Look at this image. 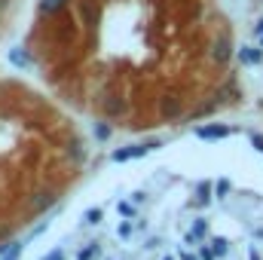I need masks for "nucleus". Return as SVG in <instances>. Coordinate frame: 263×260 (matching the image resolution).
<instances>
[{"instance_id": "1", "label": "nucleus", "mask_w": 263, "mask_h": 260, "mask_svg": "<svg viewBox=\"0 0 263 260\" xmlns=\"http://www.w3.org/2000/svg\"><path fill=\"white\" fill-rule=\"evenodd\" d=\"M147 150H150V144H144V147H126V150H117V153H114V162L135 159V156H141V153H147Z\"/></svg>"}, {"instance_id": "2", "label": "nucleus", "mask_w": 263, "mask_h": 260, "mask_svg": "<svg viewBox=\"0 0 263 260\" xmlns=\"http://www.w3.org/2000/svg\"><path fill=\"white\" fill-rule=\"evenodd\" d=\"M196 135L199 138H223V135H230V129H223V126H211V129H199Z\"/></svg>"}, {"instance_id": "3", "label": "nucleus", "mask_w": 263, "mask_h": 260, "mask_svg": "<svg viewBox=\"0 0 263 260\" xmlns=\"http://www.w3.org/2000/svg\"><path fill=\"white\" fill-rule=\"evenodd\" d=\"M83 220H86V224H98V220H101V208H89Z\"/></svg>"}, {"instance_id": "4", "label": "nucleus", "mask_w": 263, "mask_h": 260, "mask_svg": "<svg viewBox=\"0 0 263 260\" xmlns=\"http://www.w3.org/2000/svg\"><path fill=\"white\" fill-rule=\"evenodd\" d=\"M95 251H98V245H89V248H83V251L77 254V260H92L95 257Z\"/></svg>"}, {"instance_id": "5", "label": "nucleus", "mask_w": 263, "mask_h": 260, "mask_svg": "<svg viewBox=\"0 0 263 260\" xmlns=\"http://www.w3.org/2000/svg\"><path fill=\"white\" fill-rule=\"evenodd\" d=\"M117 233H120V239H132V224H129V220H123Z\"/></svg>"}, {"instance_id": "6", "label": "nucleus", "mask_w": 263, "mask_h": 260, "mask_svg": "<svg viewBox=\"0 0 263 260\" xmlns=\"http://www.w3.org/2000/svg\"><path fill=\"white\" fill-rule=\"evenodd\" d=\"M120 214H123V217H135V205H129V202H120Z\"/></svg>"}, {"instance_id": "7", "label": "nucleus", "mask_w": 263, "mask_h": 260, "mask_svg": "<svg viewBox=\"0 0 263 260\" xmlns=\"http://www.w3.org/2000/svg\"><path fill=\"white\" fill-rule=\"evenodd\" d=\"M199 257H202V260H214V248H208V245H199Z\"/></svg>"}, {"instance_id": "8", "label": "nucleus", "mask_w": 263, "mask_h": 260, "mask_svg": "<svg viewBox=\"0 0 263 260\" xmlns=\"http://www.w3.org/2000/svg\"><path fill=\"white\" fill-rule=\"evenodd\" d=\"M211 245H214V254H223L227 251V239H214Z\"/></svg>"}, {"instance_id": "9", "label": "nucleus", "mask_w": 263, "mask_h": 260, "mask_svg": "<svg viewBox=\"0 0 263 260\" xmlns=\"http://www.w3.org/2000/svg\"><path fill=\"white\" fill-rule=\"evenodd\" d=\"M18 254H22V245H12V248H9V254H6L3 260H18Z\"/></svg>"}, {"instance_id": "10", "label": "nucleus", "mask_w": 263, "mask_h": 260, "mask_svg": "<svg viewBox=\"0 0 263 260\" xmlns=\"http://www.w3.org/2000/svg\"><path fill=\"white\" fill-rule=\"evenodd\" d=\"M43 260H65V251H49Z\"/></svg>"}, {"instance_id": "11", "label": "nucleus", "mask_w": 263, "mask_h": 260, "mask_svg": "<svg viewBox=\"0 0 263 260\" xmlns=\"http://www.w3.org/2000/svg\"><path fill=\"white\" fill-rule=\"evenodd\" d=\"M205 230H208V227H205V220H196V230H193V233H196V236H202Z\"/></svg>"}, {"instance_id": "12", "label": "nucleus", "mask_w": 263, "mask_h": 260, "mask_svg": "<svg viewBox=\"0 0 263 260\" xmlns=\"http://www.w3.org/2000/svg\"><path fill=\"white\" fill-rule=\"evenodd\" d=\"M181 260H196L193 254H187V251H181Z\"/></svg>"}, {"instance_id": "13", "label": "nucleus", "mask_w": 263, "mask_h": 260, "mask_svg": "<svg viewBox=\"0 0 263 260\" xmlns=\"http://www.w3.org/2000/svg\"><path fill=\"white\" fill-rule=\"evenodd\" d=\"M251 260H260V254H257V251H251Z\"/></svg>"}, {"instance_id": "14", "label": "nucleus", "mask_w": 263, "mask_h": 260, "mask_svg": "<svg viewBox=\"0 0 263 260\" xmlns=\"http://www.w3.org/2000/svg\"><path fill=\"white\" fill-rule=\"evenodd\" d=\"M162 260H175V257H162Z\"/></svg>"}]
</instances>
